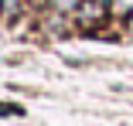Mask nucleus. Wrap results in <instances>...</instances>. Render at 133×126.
<instances>
[{
    "mask_svg": "<svg viewBox=\"0 0 133 126\" xmlns=\"http://www.w3.org/2000/svg\"><path fill=\"white\" fill-rule=\"evenodd\" d=\"M4 10L7 14H17V0H4Z\"/></svg>",
    "mask_w": 133,
    "mask_h": 126,
    "instance_id": "3",
    "label": "nucleus"
},
{
    "mask_svg": "<svg viewBox=\"0 0 133 126\" xmlns=\"http://www.w3.org/2000/svg\"><path fill=\"white\" fill-rule=\"evenodd\" d=\"M0 116H21V106H7V102H0Z\"/></svg>",
    "mask_w": 133,
    "mask_h": 126,
    "instance_id": "1",
    "label": "nucleus"
},
{
    "mask_svg": "<svg viewBox=\"0 0 133 126\" xmlns=\"http://www.w3.org/2000/svg\"><path fill=\"white\" fill-rule=\"evenodd\" d=\"M55 7H58V10H75L78 0H55Z\"/></svg>",
    "mask_w": 133,
    "mask_h": 126,
    "instance_id": "2",
    "label": "nucleus"
}]
</instances>
